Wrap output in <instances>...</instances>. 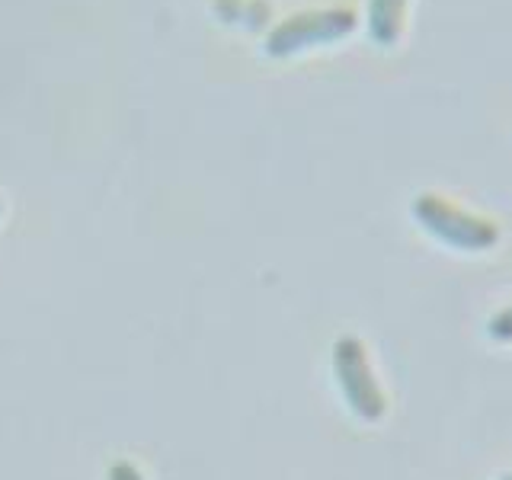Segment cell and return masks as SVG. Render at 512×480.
Returning <instances> with one entry per match:
<instances>
[{
    "label": "cell",
    "instance_id": "6da1fadb",
    "mask_svg": "<svg viewBox=\"0 0 512 480\" xmlns=\"http://www.w3.org/2000/svg\"><path fill=\"white\" fill-rule=\"evenodd\" d=\"M359 26V16L349 4L330 7H308L292 16H285L266 36L269 58H298L314 48H330L346 42Z\"/></svg>",
    "mask_w": 512,
    "mask_h": 480
},
{
    "label": "cell",
    "instance_id": "52a82bcc",
    "mask_svg": "<svg viewBox=\"0 0 512 480\" xmlns=\"http://www.w3.org/2000/svg\"><path fill=\"white\" fill-rule=\"evenodd\" d=\"M503 480H512V474H506V477H503Z\"/></svg>",
    "mask_w": 512,
    "mask_h": 480
},
{
    "label": "cell",
    "instance_id": "8992f818",
    "mask_svg": "<svg viewBox=\"0 0 512 480\" xmlns=\"http://www.w3.org/2000/svg\"><path fill=\"white\" fill-rule=\"evenodd\" d=\"M109 480H144L141 471L135 468V464H128V461H119L116 468L109 471Z\"/></svg>",
    "mask_w": 512,
    "mask_h": 480
},
{
    "label": "cell",
    "instance_id": "277c9868",
    "mask_svg": "<svg viewBox=\"0 0 512 480\" xmlns=\"http://www.w3.org/2000/svg\"><path fill=\"white\" fill-rule=\"evenodd\" d=\"M413 0H368L365 29L378 48H394L407 36Z\"/></svg>",
    "mask_w": 512,
    "mask_h": 480
},
{
    "label": "cell",
    "instance_id": "7a4b0ae2",
    "mask_svg": "<svg viewBox=\"0 0 512 480\" xmlns=\"http://www.w3.org/2000/svg\"><path fill=\"white\" fill-rule=\"evenodd\" d=\"M410 212L416 221H420V228L426 234H432L439 244H448L461 253H484L500 244V228H496V221L468 212V208L455 205L448 196H439V192H423V196H416Z\"/></svg>",
    "mask_w": 512,
    "mask_h": 480
},
{
    "label": "cell",
    "instance_id": "5b68a950",
    "mask_svg": "<svg viewBox=\"0 0 512 480\" xmlns=\"http://www.w3.org/2000/svg\"><path fill=\"white\" fill-rule=\"evenodd\" d=\"M487 333L493 336V340H500V343H512V304H509V308H503L496 317H490Z\"/></svg>",
    "mask_w": 512,
    "mask_h": 480
},
{
    "label": "cell",
    "instance_id": "3957f363",
    "mask_svg": "<svg viewBox=\"0 0 512 480\" xmlns=\"http://www.w3.org/2000/svg\"><path fill=\"white\" fill-rule=\"evenodd\" d=\"M333 375L340 391L346 397V404L352 407V413L365 423H375L388 410V397H384L381 384L368 365V352L362 346V340L356 336H340L333 343Z\"/></svg>",
    "mask_w": 512,
    "mask_h": 480
}]
</instances>
